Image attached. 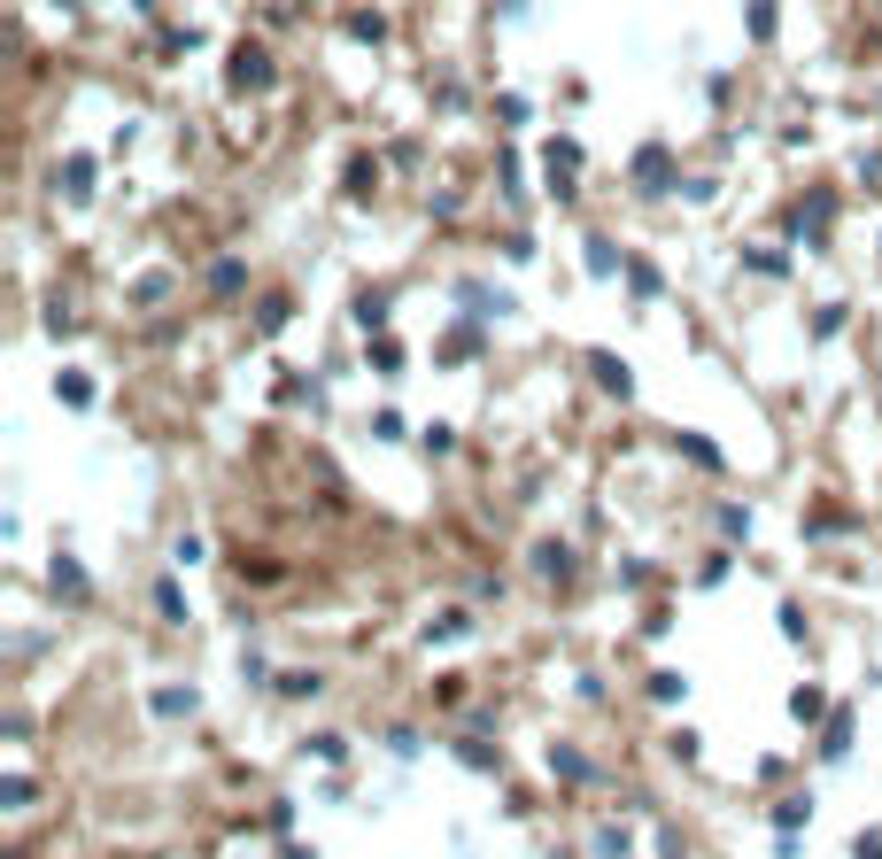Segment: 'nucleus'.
<instances>
[{
	"label": "nucleus",
	"instance_id": "18",
	"mask_svg": "<svg viewBox=\"0 0 882 859\" xmlns=\"http://www.w3.org/2000/svg\"><path fill=\"white\" fill-rule=\"evenodd\" d=\"M256 326H264V333H279V326H287V295H264V310H256Z\"/></svg>",
	"mask_w": 882,
	"mask_h": 859
},
{
	"label": "nucleus",
	"instance_id": "9",
	"mask_svg": "<svg viewBox=\"0 0 882 859\" xmlns=\"http://www.w3.org/2000/svg\"><path fill=\"white\" fill-rule=\"evenodd\" d=\"M534 573L565 581V573H573V550H565V542H542V550H534Z\"/></svg>",
	"mask_w": 882,
	"mask_h": 859
},
{
	"label": "nucleus",
	"instance_id": "11",
	"mask_svg": "<svg viewBox=\"0 0 882 859\" xmlns=\"http://www.w3.org/2000/svg\"><path fill=\"white\" fill-rule=\"evenodd\" d=\"M588 271H596V279H612V271H619V248L604 233H588Z\"/></svg>",
	"mask_w": 882,
	"mask_h": 859
},
{
	"label": "nucleus",
	"instance_id": "20",
	"mask_svg": "<svg viewBox=\"0 0 882 859\" xmlns=\"http://www.w3.org/2000/svg\"><path fill=\"white\" fill-rule=\"evenodd\" d=\"M821 705H828L821 689H797V697H790V712H797V720H821Z\"/></svg>",
	"mask_w": 882,
	"mask_h": 859
},
{
	"label": "nucleus",
	"instance_id": "19",
	"mask_svg": "<svg viewBox=\"0 0 882 859\" xmlns=\"http://www.w3.org/2000/svg\"><path fill=\"white\" fill-rule=\"evenodd\" d=\"M387 318V295H356V326H380Z\"/></svg>",
	"mask_w": 882,
	"mask_h": 859
},
{
	"label": "nucleus",
	"instance_id": "15",
	"mask_svg": "<svg viewBox=\"0 0 882 859\" xmlns=\"http://www.w3.org/2000/svg\"><path fill=\"white\" fill-rule=\"evenodd\" d=\"M720 534H728V542H751V511L728 504V511H720Z\"/></svg>",
	"mask_w": 882,
	"mask_h": 859
},
{
	"label": "nucleus",
	"instance_id": "5",
	"mask_svg": "<svg viewBox=\"0 0 882 859\" xmlns=\"http://www.w3.org/2000/svg\"><path fill=\"white\" fill-rule=\"evenodd\" d=\"M588 372H596V380L612 387L619 403H627V395H635V380H627V364H619V356H604V349H596V356H588Z\"/></svg>",
	"mask_w": 882,
	"mask_h": 859
},
{
	"label": "nucleus",
	"instance_id": "7",
	"mask_svg": "<svg viewBox=\"0 0 882 859\" xmlns=\"http://www.w3.org/2000/svg\"><path fill=\"white\" fill-rule=\"evenodd\" d=\"M681 457H689V465H705V473H720V465H728L712 434H681Z\"/></svg>",
	"mask_w": 882,
	"mask_h": 859
},
{
	"label": "nucleus",
	"instance_id": "10",
	"mask_svg": "<svg viewBox=\"0 0 882 859\" xmlns=\"http://www.w3.org/2000/svg\"><path fill=\"white\" fill-rule=\"evenodd\" d=\"M550 767H558L565 782H596V767H588V759L573 751V743H558V751H550Z\"/></svg>",
	"mask_w": 882,
	"mask_h": 859
},
{
	"label": "nucleus",
	"instance_id": "6",
	"mask_svg": "<svg viewBox=\"0 0 882 859\" xmlns=\"http://www.w3.org/2000/svg\"><path fill=\"white\" fill-rule=\"evenodd\" d=\"M62 194H70V202L93 194V155H70V163H62Z\"/></svg>",
	"mask_w": 882,
	"mask_h": 859
},
{
	"label": "nucleus",
	"instance_id": "8",
	"mask_svg": "<svg viewBox=\"0 0 882 859\" xmlns=\"http://www.w3.org/2000/svg\"><path fill=\"white\" fill-rule=\"evenodd\" d=\"M240 279H248L240 256H217V264H209V287H217V295H240Z\"/></svg>",
	"mask_w": 882,
	"mask_h": 859
},
{
	"label": "nucleus",
	"instance_id": "12",
	"mask_svg": "<svg viewBox=\"0 0 882 859\" xmlns=\"http://www.w3.org/2000/svg\"><path fill=\"white\" fill-rule=\"evenodd\" d=\"M55 596H70V604H86V573L70 558H55Z\"/></svg>",
	"mask_w": 882,
	"mask_h": 859
},
{
	"label": "nucleus",
	"instance_id": "22",
	"mask_svg": "<svg viewBox=\"0 0 882 859\" xmlns=\"http://www.w3.org/2000/svg\"><path fill=\"white\" fill-rule=\"evenodd\" d=\"M155 712H171V720H178V712H194V689H163V697H155Z\"/></svg>",
	"mask_w": 882,
	"mask_h": 859
},
{
	"label": "nucleus",
	"instance_id": "1",
	"mask_svg": "<svg viewBox=\"0 0 882 859\" xmlns=\"http://www.w3.org/2000/svg\"><path fill=\"white\" fill-rule=\"evenodd\" d=\"M542 171H550L558 194H573V178H581V148H573V140H550V148H542Z\"/></svg>",
	"mask_w": 882,
	"mask_h": 859
},
{
	"label": "nucleus",
	"instance_id": "14",
	"mask_svg": "<svg viewBox=\"0 0 882 859\" xmlns=\"http://www.w3.org/2000/svg\"><path fill=\"white\" fill-rule=\"evenodd\" d=\"M155 612H163V620H186V596H178V581H155Z\"/></svg>",
	"mask_w": 882,
	"mask_h": 859
},
{
	"label": "nucleus",
	"instance_id": "17",
	"mask_svg": "<svg viewBox=\"0 0 882 859\" xmlns=\"http://www.w3.org/2000/svg\"><path fill=\"white\" fill-rule=\"evenodd\" d=\"M627 287L650 302V295H658V264H627Z\"/></svg>",
	"mask_w": 882,
	"mask_h": 859
},
{
	"label": "nucleus",
	"instance_id": "21",
	"mask_svg": "<svg viewBox=\"0 0 882 859\" xmlns=\"http://www.w3.org/2000/svg\"><path fill=\"white\" fill-rule=\"evenodd\" d=\"M751 39H774V0H751Z\"/></svg>",
	"mask_w": 882,
	"mask_h": 859
},
{
	"label": "nucleus",
	"instance_id": "3",
	"mask_svg": "<svg viewBox=\"0 0 882 859\" xmlns=\"http://www.w3.org/2000/svg\"><path fill=\"white\" fill-rule=\"evenodd\" d=\"M457 302H465V310H480V318H511V295L480 287V279H465V287H457Z\"/></svg>",
	"mask_w": 882,
	"mask_h": 859
},
{
	"label": "nucleus",
	"instance_id": "4",
	"mask_svg": "<svg viewBox=\"0 0 882 859\" xmlns=\"http://www.w3.org/2000/svg\"><path fill=\"white\" fill-rule=\"evenodd\" d=\"M233 86H271V55L264 47H240L233 55Z\"/></svg>",
	"mask_w": 882,
	"mask_h": 859
},
{
	"label": "nucleus",
	"instance_id": "13",
	"mask_svg": "<svg viewBox=\"0 0 882 859\" xmlns=\"http://www.w3.org/2000/svg\"><path fill=\"white\" fill-rule=\"evenodd\" d=\"M62 403H70V411H86V403H93V380H86V372H62Z\"/></svg>",
	"mask_w": 882,
	"mask_h": 859
},
{
	"label": "nucleus",
	"instance_id": "2",
	"mask_svg": "<svg viewBox=\"0 0 882 859\" xmlns=\"http://www.w3.org/2000/svg\"><path fill=\"white\" fill-rule=\"evenodd\" d=\"M635 186H643V194H666V186H674V163H666V148H643V155H635Z\"/></svg>",
	"mask_w": 882,
	"mask_h": 859
},
{
	"label": "nucleus",
	"instance_id": "16",
	"mask_svg": "<svg viewBox=\"0 0 882 859\" xmlns=\"http://www.w3.org/2000/svg\"><path fill=\"white\" fill-rule=\"evenodd\" d=\"M627 844H635V836L619 829V821H612V829H596V859H619V852H627Z\"/></svg>",
	"mask_w": 882,
	"mask_h": 859
}]
</instances>
